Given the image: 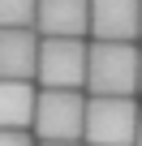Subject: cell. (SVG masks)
<instances>
[{
    "mask_svg": "<svg viewBox=\"0 0 142 146\" xmlns=\"http://www.w3.org/2000/svg\"><path fill=\"white\" fill-rule=\"evenodd\" d=\"M142 108L129 95H91L86 99V142L91 146H133Z\"/></svg>",
    "mask_w": 142,
    "mask_h": 146,
    "instance_id": "1",
    "label": "cell"
},
{
    "mask_svg": "<svg viewBox=\"0 0 142 146\" xmlns=\"http://www.w3.org/2000/svg\"><path fill=\"white\" fill-rule=\"evenodd\" d=\"M138 64H142V52L133 43H95L86 56V90L91 95H133Z\"/></svg>",
    "mask_w": 142,
    "mask_h": 146,
    "instance_id": "2",
    "label": "cell"
},
{
    "mask_svg": "<svg viewBox=\"0 0 142 146\" xmlns=\"http://www.w3.org/2000/svg\"><path fill=\"white\" fill-rule=\"evenodd\" d=\"M35 133L43 142H82L86 137V99L78 90H39Z\"/></svg>",
    "mask_w": 142,
    "mask_h": 146,
    "instance_id": "3",
    "label": "cell"
},
{
    "mask_svg": "<svg viewBox=\"0 0 142 146\" xmlns=\"http://www.w3.org/2000/svg\"><path fill=\"white\" fill-rule=\"evenodd\" d=\"M86 56L91 47L82 39H43L35 78L43 82V90H78L86 82Z\"/></svg>",
    "mask_w": 142,
    "mask_h": 146,
    "instance_id": "4",
    "label": "cell"
},
{
    "mask_svg": "<svg viewBox=\"0 0 142 146\" xmlns=\"http://www.w3.org/2000/svg\"><path fill=\"white\" fill-rule=\"evenodd\" d=\"M95 43H133L142 35V0H91Z\"/></svg>",
    "mask_w": 142,
    "mask_h": 146,
    "instance_id": "5",
    "label": "cell"
},
{
    "mask_svg": "<svg viewBox=\"0 0 142 146\" xmlns=\"http://www.w3.org/2000/svg\"><path fill=\"white\" fill-rule=\"evenodd\" d=\"M39 30L0 26V82H30L39 73Z\"/></svg>",
    "mask_w": 142,
    "mask_h": 146,
    "instance_id": "6",
    "label": "cell"
},
{
    "mask_svg": "<svg viewBox=\"0 0 142 146\" xmlns=\"http://www.w3.org/2000/svg\"><path fill=\"white\" fill-rule=\"evenodd\" d=\"M35 30L43 39H82L91 30V0H39Z\"/></svg>",
    "mask_w": 142,
    "mask_h": 146,
    "instance_id": "7",
    "label": "cell"
},
{
    "mask_svg": "<svg viewBox=\"0 0 142 146\" xmlns=\"http://www.w3.org/2000/svg\"><path fill=\"white\" fill-rule=\"evenodd\" d=\"M39 90L30 82H0V129H35Z\"/></svg>",
    "mask_w": 142,
    "mask_h": 146,
    "instance_id": "8",
    "label": "cell"
},
{
    "mask_svg": "<svg viewBox=\"0 0 142 146\" xmlns=\"http://www.w3.org/2000/svg\"><path fill=\"white\" fill-rule=\"evenodd\" d=\"M35 13H39V0H0V26L35 30Z\"/></svg>",
    "mask_w": 142,
    "mask_h": 146,
    "instance_id": "9",
    "label": "cell"
},
{
    "mask_svg": "<svg viewBox=\"0 0 142 146\" xmlns=\"http://www.w3.org/2000/svg\"><path fill=\"white\" fill-rule=\"evenodd\" d=\"M0 146H35L26 129H0Z\"/></svg>",
    "mask_w": 142,
    "mask_h": 146,
    "instance_id": "10",
    "label": "cell"
},
{
    "mask_svg": "<svg viewBox=\"0 0 142 146\" xmlns=\"http://www.w3.org/2000/svg\"><path fill=\"white\" fill-rule=\"evenodd\" d=\"M43 146H82V142H43Z\"/></svg>",
    "mask_w": 142,
    "mask_h": 146,
    "instance_id": "11",
    "label": "cell"
},
{
    "mask_svg": "<svg viewBox=\"0 0 142 146\" xmlns=\"http://www.w3.org/2000/svg\"><path fill=\"white\" fill-rule=\"evenodd\" d=\"M133 146H142V120H138V142H133Z\"/></svg>",
    "mask_w": 142,
    "mask_h": 146,
    "instance_id": "12",
    "label": "cell"
},
{
    "mask_svg": "<svg viewBox=\"0 0 142 146\" xmlns=\"http://www.w3.org/2000/svg\"><path fill=\"white\" fill-rule=\"evenodd\" d=\"M138 90H142V64H138Z\"/></svg>",
    "mask_w": 142,
    "mask_h": 146,
    "instance_id": "13",
    "label": "cell"
}]
</instances>
